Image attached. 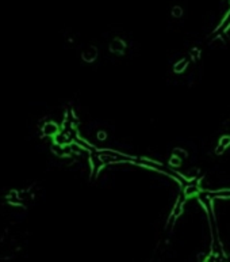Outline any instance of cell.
Instances as JSON below:
<instances>
[{"label": "cell", "instance_id": "1", "mask_svg": "<svg viewBox=\"0 0 230 262\" xmlns=\"http://www.w3.org/2000/svg\"><path fill=\"white\" fill-rule=\"evenodd\" d=\"M213 197H214V200H230V194L227 193V194H213Z\"/></svg>", "mask_w": 230, "mask_h": 262}, {"label": "cell", "instance_id": "2", "mask_svg": "<svg viewBox=\"0 0 230 262\" xmlns=\"http://www.w3.org/2000/svg\"><path fill=\"white\" fill-rule=\"evenodd\" d=\"M222 151H225V147H223V145H221V144H219V147L217 148V154H221V152Z\"/></svg>", "mask_w": 230, "mask_h": 262}]
</instances>
